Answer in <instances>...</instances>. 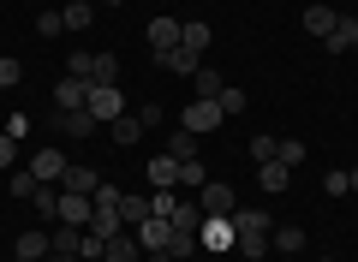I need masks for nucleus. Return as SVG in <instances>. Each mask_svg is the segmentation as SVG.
<instances>
[{"label":"nucleus","mask_w":358,"mask_h":262,"mask_svg":"<svg viewBox=\"0 0 358 262\" xmlns=\"http://www.w3.org/2000/svg\"><path fill=\"white\" fill-rule=\"evenodd\" d=\"M268 226H275V221H268L263 209H233V233H239V245H233V250L263 256V250H268Z\"/></svg>","instance_id":"f257e3e1"},{"label":"nucleus","mask_w":358,"mask_h":262,"mask_svg":"<svg viewBox=\"0 0 358 262\" xmlns=\"http://www.w3.org/2000/svg\"><path fill=\"white\" fill-rule=\"evenodd\" d=\"M84 108H90V119H96V125H114L120 113H126V96H120V84H90Z\"/></svg>","instance_id":"f03ea898"},{"label":"nucleus","mask_w":358,"mask_h":262,"mask_svg":"<svg viewBox=\"0 0 358 262\" xmlns=\"http://www.w3.org/2000/svg\"><path fill=\"white\" fill-rule=\"evenodd\" d=\"M197 245H203V250H233V245H239V233H233V214H203V233H197Z\"/></svg>","instance_id":"7ed1b4c3"},{"label":"nucleus","mask_w":358,"mask_h":262,"mask_svg":"<svg viewBox=\"0 0 358 262\" xmlns=\"http://www.w3.org/2000/svg\"><path fill=\"white\" fill-rule=\"evenodd\" d=\"M131 238H138L143 250H167V245H173V221H167V214H150V221L131 226Z\"/></svg>","instance_id":"20e7f679"},{"label":"nucleus","mask_w":358,"mask_h":262,"mask_svg":"<svg viewBox=\"0 0 358 262\" xmlns=\"http://www.w3.org/2000/svg\"><path fill=\"white\" fill-rule=\"evenodd\" d=\"M13 250H18V262H48L54 256V238H48V226H24Z\"/></svg>","instance_id":"39448f33"},{"label":"nucleus","mask_w":358,"mask_h":262,"mask_svg":"<svg viewBox=\"0 0 358 262\" xmlns=\"http://www.w3.org/2000/svg\"><path fill=\"white\" fill-rule=\"evenodd\" d=\"M90 214H96V197L60 191V209H54V221H60V226H90Z\"/></svg>","instance_id":"423d86ee"},{"label":"nucleus","mask_w":358,"mask_h":262,"mask_svg":"<svg viewBox=\"0 0 358 262\" xmlns=\"http://www.w3.org/2000/svg\"><path fill=\"white\" fill-rule=\"evenodd\" d=\"M197 203H203V214H233V209H239V197H233L227 179H209V185L197 191Z\"/></svg>","instance_id":"0eeeda50"},{"label":"nucleus","mask_w":358,"mask_h":262,"mask_svg":"<svg viewBox=\"0 0 358 262\" xmlns=\"http://www.w3.org/2000/svg\"><path fill=\"white\" fill-rule=\"evenodd\" d=\"M24 167H30V173L42 179V185H60V173H66V167H72V161H66L60 150H36V155H30V161H24Z\"/></svg>","instance_id":"6e6552de"},{"label":"nucleus","mask_w":358,"mask_h":262,"mask_svg":"<svg viewBox=\"0 0 358 262\" xmlns=\"http://www.w3.org/2000/svg\"><path fill=\"white\" fill-rule=\"evenodd\" d=\"M155 60H162V72H173V78H197V66H203V54H192L185 42H179V48L155 54Z\"/></svg>","instance_id":"1a4fd4ad"},{"label":"nucleus","mask_w":358,"mask_h":262,"mask_svg":"<svg viewBox=\"0 0 358 262\" xmlns=\"http://www.w3.org/2000/svg\"><path fill=\"white\" fill-rule=\"evenodd\" d=\"M84 101H90V84H84V78H72V72H66L60 84H54V108H60V113L84 108Z\"/></svg>","instance_id":"9d476101"},{"label":"nucleus","mask_w":358,"mask_h":262,"mask_svg":"<svg viewBox=\"0 0 358 262\" xmlns=\"http://www.w3.org/2000/svg\"><path fill=\"white\" fill-rule=\"evenodd\" d=\"M143 179H150V191H179V161L173 155H155V161L143 167Z\"/></svg>","instance_id":"9b49d317"},{"label":"nucleus","mask_w":358,"mask_h":262,"mask_svg":"<svg viewBox=\"0 0 358 262\" xmlns=\"http://www.w3.org/2000/svg\"><path fill=\"white\" fill-rule=\"evenodd\" d=\"M54 131H66V138H90V131H102V125L90 119V108H72V113L54 108Z\"/></svg>","instance_id":"f8f14e48"},{"label":"nucleus","mask_w":358,"mask_h":262,"mask_svg":"<svg viewBox=\"0 0 358 262\" xmlns=\"http://www.w3.org/2000/svg\"><path fill=\"white\" fill-rule=\"evenodd\" d=\"M179 125L203 138V131H215V125H221V108H215V101H192V108H185V119H179Z\"/></svg>","instance_id":"ddd939ff"},{"label":"nucleus","mask_w":358,"mask_h":262,"mask_svg":"<svg viewBox=\"0 0 358 262\" xmlns=\"http://www.w3.org/2000/svg\"><path fill=\"white\" fill-rule=\"evenodd\" d=\"M102 256H108V262H143V245L131 238V226H126V233H114V238L102 245Z\"/></svg>","instance_id":"4468645a"},{"label":"nucleus","mask_w":358,"mask_h":262,"mask_svg":"<svg viewBox=\"0 0 358 262\" xmlns=\"http://www.w3.org/2000/svg\"><path fill=\"white\" fill-rule=\"evenodd\" d=\"M143 36H150V48H155V54L179 48V18H150V30H143Z\"/></svg>","instance_id":"2eb2a0df"},{"label":"nucleus","mask_w":358,"mask_h":262,"mask_svg":"<svg viewBox=\"0 0 358 262\" xmlns=\"http://www.w3.org/2000/svg\"><path fill=\"white\" fill-rule=\"evenodd\" d=\"M322 48H329V54H352L358 48V18H341V24L322 36Z\"/></svg>","instance_id":"dca6fc26"},{"label":"nucleus","mask_w":358,"mask_h":262,"mask_svg":"<svg viewBox=\"0 0 358 262\" xmlns=\"http://www.w3.org/2000/svg\"><path fill=\"white\" fill-rule=\"evenodd\" d=\"M268 245L281 256H305V226H268Z\"/></svg>","instance_id":"f3484780"},{"label":"nucleus","mask_w":358,"mask_h":262,"mask_svg":"<svg viewBox=\"0 0 358 262\" xmlns=\"http://www.w3.org/2000/svg\"><path fill=\"white\" fill-rule=\"evenodd\" d=\"M257 185H263L268 197H281V191L293 185V167H281V161H263V167H257Z\"/></svg>","instance_id":"a211bd4d"},{"label":"nucleus","mask_w":358,"mask_h":262,"mask_svg":"<svg viewBox=\"0 0 358 262\" xmlns=\"http://www.w3.org/2000/svg\"><path fill=\"white\" fill-rule=\"evenodd\" d=\"M54 256H84V226H60V221H54Z\"/></svg>","instance_id":"6ab92c4d"},{"label":"nucleus","mask_w":358,"mask_h":262,"mask_svg":"<svg viewBox=\"0 0 358 262\" xmlns=\"http://www.w3.org/2000/svg\"><path fill=\"white\" fill-rule=\"evenodd\" d=\"M179 42H185L192 54H209V42H215V30H209L203 18H185V24H179Z\"/></svg>","instance_id":"aec40b11"},{"label":"nucleus","mask_w":358,"mask_h":262,"mask_svg":"<svg viewBox=\"0 0 358 262\" xmlns=\"http://www.w3.org/2000/svg\"><path fill=\"white\" fill-rule=\"evenodd\" d=\"M96 185H102V173H90V167H66L60 173V191H78V197H96Z\"/></svg>","instance_id":"412c9836"},{"label":"nucleus","mask_w":358,"mask_h":262,"mask_svg":"<svg viewBox=\"0 0 358 262\" xmlns=\"http://www.w3.org/2000/svg\"><path fill=\"white\" fill-rule=\"evenodd\" d=\"M120 221H126V226L150 221V197H143V191H120Z\"/></svg>","instance_id":"4be33fe9"},{"label":"nucleus","mask_w":358,"mask_h":262,"mask_svg":"<svg viewBox=\"0 0 358 262\" xmlns=\"http://www.w3.org/2000/svg\"><path fill=\"white\" fill-rule=\"evenodd\" d=\"M173 233H203V203H179V209H173Z\"/></svg>","instance_id":"5701e85b"},{"label":"nucleus","mask_w":358,"mask_h":262,"mask_svg":"<svg viewBox=\"0 0 358 262\" xmlns=\"http://www.w3.org/2000/svg\"><path fill=\"white\" fill-rule=\"evenodd\" d=\"M192 89H197V101H215L221 89H227V78H221V72H209V66H197V78H192Z\"/></svg>","instance_id":"b1692460"},{"label":"nucleus","mask_w":358,"mask_h":262,"mask_svg":"<svg viewBox=\"0 0 358 262\" xmlns=\"http://www.w3.org/2000/svg\"><path fill=\"white\" fill-rule=\"evenodd\" d=\"M90 84H120V54H96L90 60Z\"/></svg>","instance_id":"393cba45"},{"label":"nucleus","mask_w":358,"mask_h":262,"mask_svg":"<svg viewBox=\"0 0 358 262\" xmlns=\"http://www.w3.org/2000/svg\"><path fill=\"white\" fill-rule=\"evenodd\" d=\"M108 138H114V143H120V150H131V143H138V138H143V125H138V119H131V113H120V119H114V125H108Z\"/></svg>","instance_id":"a878e982"},{"label":"nucleus","mask_w":358,"mask_h":262,"mask_svg":"<svg viewBox=\"0 0 358 262\" xmlns=\"http://www.w3.org/2000/svg\"><path fill=\"white\" fill-rule=\"evenodd\" d=\"M334 24H341V13H334V6H310V13H305V30H310V36H329Z\"/></svg>","instance_id":"bb28decb"},{"label":"nucleus","mask_w":358,"mask_h":262,"mask_svg":"<svg viewBox=\"0 0 358 262\" xmlns=\"http://www.w3.org/2000/svg\"><path fill=\"white\" fill-rule=\"evenodd\" d=\"M162 155H173V161H192V155H197V131H173Z\"/></svg>","instance_id":"cd10ccee"},{"label":"nucleus","mask_w":358,"mask_h":262,"mask_svg":"<svg viewBox=\"0 0 358 262\" xmlns=\"http://www.w3.org/2000/svg\"><path fill=\"white\" fill-rule=\"evenodd\" d=\"M60 18H66V30H90L96 6H90V0H72V6H60Z\"/></svg>","instance_id":"c85d7f7f"},{"label":"nucleus","mask_w":358,"mask_h":262,"mask_svg":"<svg viewBox=\"0 0 358 262\" xmlns=\"http://www.w3.org/2000/svg\"><path fill=\"white\" fill-rule=\"evenodd\" d=\"M305 143H299V138H281V143H275V161H281V167H305Z\"/></svg>","instance_id":"c756f323"},{"label":"nucleus","mask_w":358,"mask_h":262,"mask_svg":"<svg viewBox=\"0 0 358 262\" xmlns=\"http://www.w3.org/2000/svg\"><path fill=\"white\" fill-rule=\"evenodd\" d=\"M245 101H251V96H245L239 84H227V89L215 96V108H221V119H233V113H245Z\"/></svg>","instance_id":"7c9ffc66"},{"label":"nucleus","mask_w":358,"mask_h":262,"mask_svg":"<svg viewBox=\"0 0 358 262\" xmlns=\"http://www.w3.org/2000/svg\"><path fill=\"white\" fill-rule=\"evenodd\" d=\"M179 185H192V191H203V185H209V167L197 161V155H192V161H179Z\"/></svg>","instance_id":"2f4dec72"},{"label":"nucleus","mask_w":358,"mask_h":262,"mask_svg":"<svg viewBox=\"0 0 358 262\" xmlns=\"http://www.w3.org/2000/svg\"><path fill=\"white\" fill-rule=\"evenodd\" d=\"M36 185H42V179H36V173H30V167H18V173H13V179H6V191H13V197H24V203H30V197H36Z\"/></svg>","instance_id":"473e14b6"},{"label":"nucleus","mask_w":358,"mask_h":262,"mask_svg":"<svg viewBox=\"0 0 358 262\" xmlns=\"http://www.w3.org/2000/svg\"><path fill=\"white\" fill-rule=\"evenodd\" d=\"M24 84V66L13 60V54H0V96H6V89H18Z\"/></svg>","instance_id":"72a5a7b5"},{"label":"nucleus","mask_w":358,"mask_h":262,"mask_svg":"<svg viewBox=\"0 0 358 262\" xmlns=\"http://www.w3.org/2000/svg\"><path fill=\"white\" fill-rule=\"evenodd\" d=\"M275 143H281L275 131H257V138H251V161H257V167H263V161H275Z\"/></svg>","instance_id":"f704fd0d"},{"label":"nucleus","mask_w":358,"mask_h":262,"mask_svg":"<svg viewBox=\"0 0 358 262\" xmlns=\"http://www.w3.org/2000/svg\"><path fill=\"white\" fill-rule=\"evenodd\" d=\"M30 203H36L42 221H54V209H60V191H54V185H36V197H30Z\"/></svg>","instance_id":"c9c22d12"},{"label":"nucleus","mask_w":358,"mask_h":262,"mask_svg":"<svg viewBox=\"0 0 358 262\" xmlns=\"http://www.w3.org/2000/svg\"><path fill=\"white\" fill-rule=\"evenodd\" d=\"M322 191H329V197H346V191H352V173H346V167H334V173H322Z\"/></svg>","instance_id":"e433bc0d"},{"label":"nucleus","mask_w":358,"mask_h":262,"mask_svg":"<svg viewBox=\"0 0 358 262\" xmlns=\"http://www.w3.org/2000/svg\"><path fill=\"white\" fill-rule=\"evenodd\" d=\"M13 167H18V138L0 131V173H13Z\"/></svg>","instance_id":"4c0bfd02"},{"label":"nucleus","mask_w":358,"mask_h":262,"mask_svg":"<svg viewBox=\"0 0 358 262\" xmlns=\"http://www.w3.org/2000/svg\"><path fill=\"white\" fill-rule=\"evenodd\" d=\"M173 209H179L173 191H150V214H167V221H173Z\"/></svg>","instance_id":"58836bf2"},{"label":"nucleus","mask_w":358,"mask_h":262,"mask_svg":"<svg viewBox=\"0 0 358 262\" xmlns=\"http://www.w3.org/2000/svg\"><path fill=\"white\" fill-rule=\"evenodd\" d=\"M60 30H66L60 13H36V36H60Z\"/></svg>","instance_id":"ea45409f"},{"label":"nucleus","mask_w":358,"mask_h":262,"mask_svg":"<svg viewBox=\"0 0 358 262\" xmlns=\"http://www.w3.org/2000/svg\"><path fill=\"white\" fill-rule=\"evenodd\" d=\"M90 60H96V54H84V48H78L72 60H66V72H72V78H84V84H90Z\"/></svg>","instance_id":"a19ab883"},{"label":"nucleus","mask_w":358,"mask_h":262,"mask_svg":"<svg viewBox=\"0 0 358 262\" xmlns=\"http://www.w3.org/2000/svg\"><path fill=\"white\" fill-rule=\"evenodd\" d=\"M143 262H179L173 250H143Z\"/></svg>","instance_id":"79ce46f5"},{"label":"nucleus","mask_w":358,"mask_h":262,"mask_svg":"<svg viewBox=\"0 0 358 262\" xmlns=\"http://www.w3.org/2000/svg\"><path fill=\"white\" fill-rule=\"evenodd\" d=\"M48 262H84V256H48Z\"/></svg>","instance_id":"37998d69"},{"label":"nucleus","mask_w":358,"mask_h":262,"mask_svg":"<svg viewBox=\"0 0 358 262\" xmlns=\"http://www.w3.org/2000/svg\"><path fill=\"white\" fill-rule=\"evenodd\" d=\"M346 173H352V191H358V167H346Z\"/></svg>","instance_id":"c03bdc74"},{"label":"nucleus","mask_w":358,"mask_h":262,"mask_svg":"<svg viewBox=\"0 0 358 262\" xmlns=\"http://www.w3.org/2000/svg\"><path fill=\"white\" fill-rule=\"evenodd\" d=\"M90 262H108V256H90Z\"/></svg>","instance_id":"a18cd8bd"},{"label":"nucleus","mask_w":358,"mask_h":262,"mask_svg":"<svg viewBox=\"0 0 358 262\" xmlns=\"http://www.w3.org/2000/svg\"><path fill=\"white\" fill-rule=\"evenodd\" d=\"M287 262H305V256H287Z\"/></svg>","instance_id":"49530a36"},{"label":"nucleus","mask_w":358,"mask_h":262,"mask_svg":"<svg viewBox=\"0 0 358 262\" xmlns=\"http://www.w3.org/2000/svg\"><path fill=\"white\" fill-rule=\"evenodd\" d=\"M0 197H6V185H0Z\"/></svg>","instance_id":"de8ad7c7"}]
</instances>
